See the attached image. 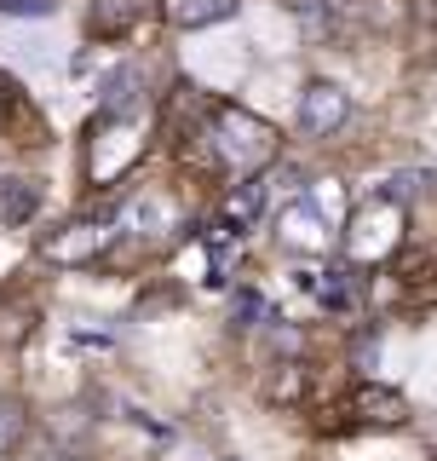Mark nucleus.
Masks as SVG:
<instances>
[{
  "label": "nucleus",
  "instance_id": "obj_13",
  "mask_svg": "<svg viewBox=\"0 0 437 461\" xmlns=\"http://www.w3.org/2000/svg\"><path fill=\"white\" fill-rule=\"evenodd\" d=\"M104 110L115 115H133L138 110V69H121V76H110V86H104Z\"/></svg>",
  "mask_w": 437,
  "mask_h": 461
},
{
  "label": "nucleus",
  "instance_id": "obj_4",
  "mask_svg": "<svg viewBox=\"0 0 437 461\" xmlns=\"http://www.w3.org/2000/svg\"><path fill=\"white\" fill-rule=\"evenodd\" d=\"M115 225L133 230V237H167L179 225V208H173L167 191H133L121 202V213H115Z\"/></svg>",
  "mask_w": 437,
  "mask_h": 461
},
{
  "label": "nucleus",
  "instance_id": "obj_2",
  "mask_svg": "<svg viewBox=\"0 0 437 461\" xmlns=\"http://www.w3.org/2000/svg\"><path fill=\"white\" fill-rule=\"evenodd\" d=\"M276 242H282L288 254H328L334 249V213L311 191H299L282 208V220H276Z\"/></svg>",
  "mask_w": 437,
  "mask_h": 461
},
{
  "label": "nucleus",
  "instance_id": "obj_5",
  "mask_svg": "<svg viewBox=\"0 0 437 461\" xmlns=\"http://www.w3.org/2000/svg\"><path fill=\"white\" fill-rule=\"evenodd\" d=\"M265 208H271V179H265V173H254V179L230 185V191L218 196V225H230L242 237V230H254L259 220H265Z\"/></svg>",
  "mask_w": 437,
  "mask_h": 461
},
{
  "label": "nucleus",
  "instance_id": "obj_11",
  "mask_svg": "<svg viewBox=\"0 0 437 461\" xmlns=\"http://www.w3.org/2000/svg\"><path fill=\"white\" fill-rule=\"evenodd\" d=\"M110 242V230H93V225H69V237H52L47 254L52 259H98Z\"/></svg>",
  "mask_w": 437,
  "mask_h": 461
},
{
  "label": "nucleus",
  "instance_id": "obj_7",
  "mask_svg": "<svg viewBox=\"0 0 437 461\" xmlns=\"http://www.w3.org/2000/svg\"><path fill=\"white\" fill-rule=\"evenodd\" d=\"M156 12H162V0H93L86 29H93V35H133V29L150 23Z\"/></svg>",
  "mask_w": 437,
  "mask_h": 461
},
{
  "label": "nucleus",
  "instance_id": "obj_8",
  "mask_svg": "<svg viewBox=\"0 0 437 461\" xmlns=\"http://www.w3.org/2000/svg\"><path fill=\"white\" fill-rule=\"evenodd\" d=\"M352 403H357V415H369V421H403V415H409V403H403L397 386H374V381H357Z\"/></svg>",
  "mask_w": 437,
  "mask_h": 461
},
{
  "label": "nucleus",
  "instance_id": "obj_12",
  "mask_svg": "<svg viewBox=\"0 0 437 461\" xmlns=\"http://www.w3.org/2000/svg\"><path fill=\"white\" fill-rule=\"evenodd\" d=\"M23 432H29V410L18 398H0V461L23 444Z\"/></svg>",
  "mask_w": 437,
  "mask_h": 461
},
{
  "label": "nucleus",
  "instance_id": "obj_1",
  "mask_svg": "<svg viewBox=\"0 0 437 461\" xmlns=\"http://www.w3.org/2000/svg\"><path fill=\"white\" fill-rule=\"evenodd\" d=\"M208 150L218 167L242 173V179H254V173H265L276 162V150H282V139H276L271 122H259V115H247L242 104H208Z\"/></svg>",
  "mask_w": 437,
  "mask_h": 461
},
{
  "label": "nucleus",
  "instance_id": "obj_3",
  "mask_svg": "<svg viewBox=\"0 0 437 461\" xmlns=\"http://www.w3.org/2000/svg\"><path fill=\"white\" fill-rule=\"evenodd\" d=\"M294 122H299L305 139H334L345 122H352V93H345L340 81H305Z\"/></svg>",
  "mask_w": 437,
  "mask_h": 461
},
{
  "label": "nucleus",
  "instance_id": "obj_6",
  "mask_svg": "<svg viewBox=\"0 0 437 461\" xmlns=\"http://www.w3.org/2000/svg\"><path fill=\"white\" fill-rule=\"evenodd\" d=\"M294 283L305 288V294H317L328 312H352V306H357V294H362L357 266H311V271H299Z\"/></svg>",
  "mask_w": 437,
  "mask_h": 461
},
{
  "label": "nucleus",
  "instance_id": "obj_15",
  "mask_svg": "<svg viewBox=\"0 0 437 461\" xmlns=\"http://www.w3.org/2000/svg\"><path fill=\"white\" fill-rule=\"evenodd\" d=\"M247 317H265V294H254V288L236 300V323H247Z\"/></svg>",
  "mask_w": 437,
  "mask_h": 461
},
{
  "label": "nucleus",
  "instance_id": "obj_14",
  "mask_svg": "<svg viewBox=\"0 0 437 461\" xmlns=\"http://www.w3.org/2000/svg\"><path fill=\"white\" fill-rule=\"evenodd\" d=\"M58 0H0V18H52Z\"/></svg>",
  "mask_w": 437,
  "mask_h": 461
},
{
  "label": "nucleus",
  "instance_id": "obj_9",
  "mask_svg": "<svg viewBox=\"0 0 437 461\" xmlns=\"http://www.w3.org/2000/svg\"><path fill=\"white\" fill-rule=\"evenodd\" d=\"M35 213H40L35 179H0V225H29Z\"/></svg>",
  "mask_w": 437,
  "mask_h": 461
},
{
  "label": "nucleus",
  "instance_id": "obj_10",
  "mask_svg": "<svg viewBox=\"0 0 437 461\" xmlns=\"http://www.w3.org/2000/svg\"><path fill=\"white\" fill-rule=\"evenodd\" d=\"M242 12V0H173V29H208V23H225V18H236Z\"/></svg>",
  "mask_w": 437,
  "mask_h": 461
},
{
  "label": "nucleus",
  "instance_id": "obj_16",
  "mask_svg": "<svg viewBox=\"0 0 437 461\" xmlns=\"http://www.w3.org/2000/svg\"><path fill=\"white\" fill-rule=\"evenodd\" d=\"M52 461H86V456H52Z\"/></svg>",
  "mask_w": 437,
  "mask_h": 461
}]
</instances>
